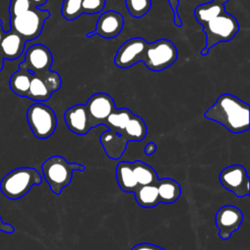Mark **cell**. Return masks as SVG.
Returning <instances> with one entry per match:
<instances>
[{
    "mask_svg": "<svg viewBox=\"0 0 250 250\" xmlns=\"http://www.w3.org/2000/svg\"><path fill=\"white\" fill-rule=\"evenodd\" d=\"M206 119L223 125L233 134L249 130V104L231 94H222L204 113Z\"/></svg>",
    "mask_w": 250,
    "mask_h": 250,
    "instance_id": "obj_1",
    "label": "cell"
},
{
    "mask_svg": "<svg viewBox=\"0 0 250 250\" xmlns=\"http://www.w3.org/2000/svg\"><path fill=\"white\" fill-rule=\"evenodd\" d=\"M43 177L49 185L52 192L56 195L61 194L72 180L74 171L84 172L85 166L78 163H70L61 155H53L46 159L42 166Z\"/></svg>",
    "mask_w": 250,
    "mask_h": 250,
    "instance_id": "obj_2",
    "label": "cell"
},
{
    "mask_svg": "<svg viewBox=\"0 0 250 250\" xmlns=\"http://www.w3.org/2000/svg\"><path fill=\"white\" fill-rule=\"evenodd\" d=\"M42 177L32 167H20L6 174L0 182V190L4 196L11 200L23 197L33 186H39Z\"/></svg>",
    "mask_w": 250,
    "mask_h": 250,
    "instance_id": "obj_3",
    "label": "cell"
},
{
    "mask_svg": "<svg viewBox=\"0 0 250 250\" xmlns=\"http://www.w3.org/2000/svg\"><path fill=\"white\" fill-rule=\"evenodd\" d=\"M202 26L206 35V46L201 50L202 56H206L216 44L231 40L239 30L236 19L226 11Z\"/></svg>",
    "mask_w": 250,
    "mask_h": 250,
    "instance_id": "obj_4",
    "label": "cell"
},
{
    "mask_svg": "<svg viewBox=\"0 0 250 250\" xmlns=\"http://www.w3.org/2000/svg\"><path fill=\"white\" fill-rule=\"evenodd\" d=\"M177 58L178 51L175 44L162 38L146 44L141 62L151 71H162L171 66Z\"/></svg>",
    "mask_w": 250,
    "mask_h": 250,
    "instance_id": "obj_5",
    "label": "cell"
},
{
    "mask_svg": "<svg viewBox=\"0 0 250 250\" xmlns=\"http://www.w3.org/2000/svg\"><path fill=\"white\" fill-rule=\"evenodd\" d=\"M49 17V11L31 8L21 15L10 17V26L25 41H31L41 34L44 23Z\"/></svg>",
    "mask_w": 250,
    "mask_h": 250,
    "instance_id": "obj_6",
    "label": "cell"
},
{
    "mask_svg": "<svg viewBox=\"0 0 250 250\" xmlns=\"http://www.w3.org/2000/svg\"><path fill=\"white\" fill-rule=\"evenodd\" d=\"M26 119L32 134L40 140L50 138L57 128L55 111L43 103L31 104L26 111Z\"/></svg>",
    "mask_w": 250,
    "mask_h": 250,
    "instance_id": "obj_7",
    "label": "cell"
},
{
    "mask_svg": "<svg viewBox=\"0 0 250 250\" xmlns=\"http://www.w3.org/2000/svg\"><path fill=\"white\" fill-rule=\"evenodd\" d=\"M62 86L61 75L52 70L39 74H32L29 90L26 98L43 103L48 101L54 92H57Z\"/></svg>",
    "mask_w": 250,
    "mask_h": 250,
    "instance_id": "obj_8",
    "label": "cell"
},
{
    "mask_svg": "<svg viewBox=\"0 0 250 250\" xmlns=\"http://www.w3.org/2000/svg\"><path fill=\"white\" fill-rule=\"evenodd\" d=\"M219 179L222 186L235 196L241 198L249 195L250 179L242 165L234 164L224 168L220 173Z\"/></svg>",
    "mask_w": 250,
    "mask_h": 250,
    "instance_id": "obj_9",
    "label": "cell"
},
{
    "mask_svg": "<svg viewBox=\"0 0 250 250\" xmlns=\"http://www.w3.org/2000/svg\"><path fill=\"white\" fill-rule=\"evenodd\" d=\"M52 63L51 51L42 44H35L25 51L24 60L19 64V68L28 70L32 74H39L50 70Z\"/></svg>",
    "mask_w": 250,
    "mask_h": 250,
    "instance_id": "obj_10",
    "label": "cell"
},
{
    "mask_svg": "<svg viewBox=\"0 0 250 250\" xmlns=\"http://www.w3.org/2000/svg\"><path fill=\"white\" fill-rule=\"evenodd\" d=\"M85 105L90 117L92 128L104 125L107 116L115 108L112 97L106 93H96L92 95Z\"/></svg>",
    "mask_w": 250,
    "mask_h": 250,
    "instance_id": "obj_11",
    "label": "cell"
},
{
    "mask_svg": "<svg viewBox=\"0 0 250 250\" xmlns=\"http://www.w3.org/2000/svg\"><path fill=\"white\" fill-rule=\"evenodd\" d=\"M243 221V214L239 208L233 205H224L215 216V224L219 229V236L223 240H228L236 231Z\"/></svg>",
    "mask_w": 250,
    "mask_h": 250,
    "instance_id": "obj_12",
    "label": "cell"
},
{
    "mask_svg": "<svg viewBox=\"0 0 250 250\" xmlns=\"http://www.w3.org/2000/svg\"><path fill=\"white\" fill-rule=\"evenodd\" d=\"M147 42L142 37H134L125 41L117 50L114 64L120 68H129L141 62Z\"/></svg>",
    "mask_w": 250,
    "mask_h": 250,
    "instance_id": "obj_13",
    "label": "cell"
},
{
    "mask_svg": "<svg viewBox=\"0 0 250 250\" xmlns=\"http://www.w3.org/2000/svg\"><path fill=\"white\" fill-rule=\"evenodd\" d=\"M124 26L123 16L116 11L104 12L98 19L95 31L87 33V37L100 35L103 38H114L120 34Z\"/></svg>",
    "mask_w": 250,
    "mask_h": 250,
    "instance_id": "obj_14",
    "label": "cell"
},
{
    "mask_svg": "<svg viewBox=\"0 0 250 250\" xmlns=\"http://www.w3.org/2000/svg\"><path fill=\"white\" fill-rule=\"evenodd\" d=\"M64 120L68 130L76 135H86L93 129L86 105L83 104L68 107L64 111Z\"/></svg>",
    "mask_w": 250,
    "mask_h": 250,
    "instance_id": "obj_15",
    "label": "cell"
},
{
    "mask_svg": "<svg viewBox=\"0 0 250 250\" xmlns=\"http://www.w3.org/2000/svg\"><path fill=\"white\" fill-rule=\"evenodd\" d=\"M100 143L105 154L109 158L117 160L125 152L129 141L124 135L108 129L100 136Z\"/></svg>",
    "mask_w": 250,
    "mask_h": 250,
    "instance_id": "obj_16",
    "label": "cell"
},
{
    "mask_svg": "<svg viewBox=\"0 0 250 250\" xmlns=\"http://www.w3.org/2000/svg\"><path fill=\"white\" fill-rule=\"evenodd\" d=\"M25 40L14 30L5 32L0 42V52L6 60H16L21 57L24 50Z\"/></svg>",
    "mask_w": 250,
    "mask_h": 250,
    "instance_id": "obj_17",
    "label": "cell"
},
{
    "mask_svg": "<svg viewBox=\"0 0 250 250\" xmlns=\"http://www.w3.org/2000/svg\"><path fill=\"white\" fill-rule=\"evenodd\" d=\"M115 177L120 189L124 192H134L139 187L134 175L132 162H119L115 169Z\"/></svg>",
    "mask_w": 250,
    "mask_h": 250,
    "instance_id": "obj_18",
    "label": "cell"
},
{
    "mask_svg": "<svg viewBox=\"0 0 250 250\" xmlns=\"http://www.w3.org/2000/svg\"><path fill=\"white\" fill-rule=\"evenodd\" d=\"M158 190L159 201L165 204H171L176 202L181 196V186L180 184L170 178L158 179L155 183Z\"/></svg>",
    "mask_w": 250,
    "mask_h": 250,
    "instance_id": "obj_19",
    "label": "cell"
},
{
    "mask_svg": "<svg viewBox=\"0 0 250 250\" xmlns=\"http://www.w3.org/2000/svg\"><path fill=\"white\" fill-rule=\"evenodd\" d=\"M133 193L138 205L143 208H153L160 203L155 184L139 186Z\"/></svg>",
    "mask_w": 250,
    "mask_h": 250,
    "instance_id": "obj_20",
    "label": "cell"
},
{
    "mask_svg": "<svg viewBox=\"0 0 250 250\" xmlns=\"http://www.w3.org/2000/svg\"><path fill=\"white\" fill-rule=\"evenodd\" d=\"M146 125L144 119L136 114H133L125 128L118 134L124 135L129 142H141L146 136Z\"/></svg>",
    "mask_w": 250,
    "mask_h": 250,
    "instance_id": "obj_21",
    "label": "cell"
},
{
    "mask_svg": "<svg viewBox=\"0 0 250 250\" xmlns=\"http://www.w3.org/2000/svg\"><path fill=\"white\" fill-rule=\"evenodd\" d=\"M31 77V72L25 69L19 68V70L14 72L10 77L9 87L16 95L20 97H26L29 90Z\"/></svg>",
    "mask_w": 250,
    "mask_h": 250,
    "instance_id": "obj_22",
    "label": "cell"
},
{
    "mask_svg": "<svg viewBox=\"0 0 250 250\" xmlns=\"http://www.w3.org/2000/svg\"><path fill=\"white\" fill-rule=\"evenodd\" d=\"M223 12H225V5L212 1L198 5L194 9V17L198 23L204 25Z\"/></svg>",
    "mask_w": 250,
    "mask_h": 250,
    "instance_id": "obj_23",
    "label": "cell"
},
{
    "mask_svg": "<svg viewBox=\"0 0 250 250\" xmlns=\"http://www.w3.org/2000/svg\"><path fill=\"white\" fill-rule=\"evenodd\" d=\"M132 166L135 178L139 186L152 185L157 182L158 175L150 165L143 161L136 160L132 162Z\"/></svg>",
    "mask_w": 250,
    "mask_h": 250,
    "instance_id": "obj_24",
    "label": "cell"
},
{
    "mask_svg": "<svg viewBox=\"0 0 250 250\" xmlns=\"http://www.w3.org/2000/svg\"><path fill=\"white\" fill-rule=\"evenodd\" d=\"M134 113L125 107L122 108H114V110L107 116L104 122V126H106L109 130H113L117 133H120L130 120Z\"/></svg>",
    "mask_w": 250,
    "mask_h": 250,
    "instance_id": "obj_25",
    "label": "cell"
},
{
    "mask_svg": "<svg viewBox=\"0 0 250 250\" xmlns=\"http://www.w3.org/2000/svg\"><path fill=\"white\" fill-rule=\"evenodd\" d=\"M129 14L136 19L143 18L151 7V0H125Z\"/></svg>",
    "mask_w": 250,
    "mask_h": 250,
    "instance_id": "obj_26",
    "label": "cell"
},
{
    "mask_svg": "<svg viewBox=\"0 0 250 250\" xmlns=\"http://www.w3.org/2000/svg\"><path fill=\"white\" fill-rule=\"evenodd\" d=\"M82 0H63L62 4V16L67 21H73L82 15L81 11Z\"/></svg>",
    "mask_w": 250,
    "mask_h": 250,
    "instance_id": "obj_27",
    "label": "cell"
},
{
    "mask_svg": "<svg viewBox=\"0 0 250 250\" xmlns=\"http://www.w3.org/2000/svg\"><path fill=\"white\" fill-rule=\"evenodd\" d=\"M105 0H82L81 11L82 14L93 15L102 12L104 8Z\"/></svg>",
    "mask_w": 250,
    "mask_h": 250,
    "instance_id": "obj_28",
    "label": "cell"
},
{
    "mask_svg": "<svg viewBox=\"0 0 250 250\" xmlns=\"http://www.w3.org/2000/svg\"><path fill=\"white\" fill-rule=\"evenodd\" d=\"M33 8L30 0H11L9 4V15L15 17Z\"/></svg>",
    "mask_w": 250,
    "mask_h": 250,
    "instance_id": "obj_29",
    "label": "cell"
},
{
    "mask_svg": "<svg viewBox=\"0 0 250 250\" xmlns=\"http://www.w3.org/2000/svg\"><path fill=\"white\" fill-rule=\"evenodd\" d=\"M168 1H169V4H170L172 13L174 14V23H175L176 26L180 27V26L183 25L182 20L180 19V16H179V13H178V5H179L180 0H168Z\"/></svg>",
    "mask_w": 250,
    "mask_h": 250,
    "instance_id": "obj_30",
    "label": "cell"
},
{
    "mask_svg": "<svg viewBox=\"0 0 250 250\" xmlns=\"http://www.w3.org/2000/svg\"><path fill=\"white\" fill-rule=\"evenodd\" d=\"M131 250H165V249L162 248V247H160V246L151 244V243L144 242V243L136 244L135 246L132 247Z\"/></svg>",
    "mask_w": 250,
    "mask_h": 250,
    "instance_id": "obj_31",
    "label": "cell"
},
{
    "mask_svg": "<svg viewBox=\"0 0 250 250\" xmlns=\"http://www.w3.org/2000/svg\"><path fill=\"white\" fill-rule=\"evenodd\" d=\"M0 231L6 232V233H13L15 232V228L10 224H5L0 217Z\"/></svg>",
    "mask_w": 250,
    "mask_h": 250,
    "instance_id": "obj_32",
    "label": "cell"
},
{
    "mask_svg": "<svg viewBox=\"0 0 250 250\" xmlns=\"http://www.w3.org/2000/svg\"><path fill=\"white\" fill-rule=\"evenodd\" d=\"M156 149H157L156 144L153 143V142H149L145 146V154L146 155H151V154H153L155 152Z\"/></svg>",
    "mask_w": 250,
    "mask_h": 250,
    "instance_id": "obj_33",
    "label": "cell"
},
{
    "mask_svg": "<svg viewBox=\"0 0 250 250\" xmlns=\"http://www.w3.org/2000/svg\"><path fill=\"white\" fill-rule=\"evenodd\" d=\"M48 0H30L31 2V5L33 8H37V7H40L42 5H44Z\"/></svg>",
    "mask_w": 250,
    "mask_h": 250,
    "instance_id": "obj_34",
    "label": "cell"
},
{
    "mask_svg": "<svg viewBox=\"0 0 250 250\" xmlns=\"http://www.w3.org/2000/svg\"><path fill=\"white\" fill-rule=\"evenodd\" d=\"M4 34H5V31H4L3 27H2V21L0 20V42H1V40H2V38H3V36H4Z\"/></svg>",
    "mask_w": 250,
    "mask_h": 250,
    "instance_id": "obj_35",
    "label": "cell"
},
{
    "mask_svg": "<svg viewBox=\"0 0 250 250\" xmlns=\"http://www.w3.org/2000/svg\"><path fill=\"white\" fill-rule=\"evenodd\" d=\"M3 66H4V58L2 57V54L0 52V71L3 69Z\"/></svg>",
    "mask_w": 250,
    "mask_h": 250,
    "instance_id": "obj_36",
    "label": "cell"
},
{
    "mask_svg": "<svg viewBox=\"0 0 250 250\" xmlns=\"http://www.w3.org/2000/svg\"><path fill=\"white\" fill-rule=\"evenodd\" d=\"M212 1H214V2H216V3H219V4L225 5V3H227L229 0H212Z\"/></svg>",
    "mask_w": 250,
    "mask_h": 250,
    "instance_id": "obj_37",
    "label": "cell"
}]
</instances>
